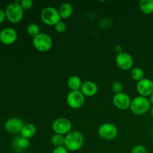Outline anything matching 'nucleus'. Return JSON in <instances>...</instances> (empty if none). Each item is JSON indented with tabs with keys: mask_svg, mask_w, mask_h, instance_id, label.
<instances>
[{
	"mask_svg": "<svg viewBox=\"0 0 153 153\" xmlns=\"http://www.w3.org/2000/svg\"><path fill=\"white\" fill-rule=\"evenodd\" d=\"M85 143L83 134L79 131H71L65 136L64 146L70 152L79 150Z\"/></svg>",
	"mask_w": 153,
	"mask_h": 153,
	"instance_id": "obj_1",
	"label": "nucleus"
},
{
	"mask_svg": "<svg viewBox=\"0 0 153 153\" xmlns=\"http://www.w3.org/2000/svg\"><path fill=\"white\" fill-rule=\"evenodd\" d=\"M151 103L147 97L138 96L131 100L129 109L132 114L137 116L143 115L150 109Z\"/></svg>",
	"mask_w": 153,
	"mask_h": 153,
	"instance_id": "obj_2",
	"label": "nucleus"
},
{
	"mask_svg": "<svg viewBox=\"0 0 153 153\" xmlns=\"http://www.w3.org/2000/svg\"><path fill=\"white\" fill-rule=\"evenodd\" d=\"M6 19L12 23L20 22L24 16V10L19 4V2H12L5 8Z\"/></svg>",
	"mask_w": 153,
	"mask_h": 153,
	"instance_id": "obj_3",
	"label": "nucleus"
},
{
	"mask_svg": "<svg viewBox=\"0 0 153 153\" xmlns=\"http://www.w3.org/2000/svg\"><path fill=\"white\" fill-rule=\"evenodd\" d=\"M32 43L36 50L40 52H46L52 49L53 41L49 34L40 33L38 35L33 37Z\"/></svg>",
	"mask_w": 153,
	"mask_h": 153,
	"instance_id": "obj_4",
	"label": "nucleus"
},
{
	"mask_svg": "<svg viewBox=\"0 0 153 153\" xmlns=\"http://www.w3.org/2000/svg\"><path fill=\"white\" fill-rule=\"evenodd\" d=\"M40 19L46 25L55 26L58 22L61 21V18L58 13V9L49 6L42 10L40 13Z\"/></svg>",
	"mask_w": 153,
	"mask_h": 153,
	"instance_id": "obj_5",
	"label": "nucleus"
},
{
	"mask_svg": "<svg viewBox=\"0 0 153 153\" xmlns=\"http://www.w3.org/2000/svg\"><path fill=\"white\" fill-rule=\"evenodd\" d=\"M118 134L117 127L111 123H105L98 128V134L102 139L105 140H114Z\"/></svg>",
	"mask_w": 153,
	"mask_h": 153,
	"instance_id": "obj_6",
	"label": "nucleus"
},
{
	"mask_svg": "<svg viewBox=\"0 0 153 153\" xmlns=\"http://www.w3.org/2000/svg\"><path fill=\"white\" fill-rule=\"evenodd\" d=\"M52 128L55 134L66 136L71 131L72 123L67 118H58L52 123Z\"/></svg>",
	"mask_w": 153,
	"mask_h": 153,
	"instance_id": "obj_7",
	"label": "nucleus"
},
{
	"mask_svg": "<svg viewBox=\"0 0 153 153\" xmlns=\"http://www.w3.org/2000/svg\"><path fill=\"white\" fill-rule=\"evenodd\" d=\"M85 97L80 91H70L67 96V102L70 108L78 109L82 107Z\"/></svg>",
	"mask_w": 153,
	"mask_h": 153,
	"instance_id": "obj_8",
	"label": "nucleus"
},
{
	"mask_svg": "<svg viewBox=\"0 0 153 153\" xmlns=\"http://www.w3.org/2000/svg\"><path fill=\"white\" fill-rule=\"evenodd\" d=\"M116 64L120 70H129L133 68L134 60L131 55L128 52H122L118 53L115 58Z\"/></svg>",
	"mask_w": 153,
	"mask_h": 153,
	"instance_id": "obj_9",
	"label": "nucleus"
},
{
	"mask_svg": "<svg viewBox=\"0 0 153 153\" xmlns=\"http://www.w3.org/2000/svg\"><path fill=\"white\" fill-rule=\"evenodd\" d=\"M25 123L22 119L18 117H12L6 121L4 123V128L7 132L10 134H18L20 133Z\"/></svg>",
	"mask_w": 153,
	"mask_h": 153,
	"instance_id": "obj_10",
	"label": "nucleus"
},
{
	"mask_svg": "<svg viewBox=\"0 0 153 153\" xmlns=\"http://www.w3.org/2000/svg\"><path fill=\"white\" fill-rule=\"evenodd\" d=\"M131 99L125 93L117 94L113 97V104L120 110H127L131 105Z\"/></svg>",
	"mask_w": 153,
	"mask_h": 153,
	"instance_id": "obj_11",
	"label": "nucleus"
},
{
	"mask_svg": "<svg viewBox=\"0 0 153 153\" xmlns=\"http://www.w3.org/2000/svg\"><path fill=\"white\" fill-rule=\"evenodd\" d=\"M137 93L142 97H150L153 93V82L149 79L144 78L141 81L138 82L136 85Z\"/></svg>",
	"mask_w": 153,
	"mask_h": 153,
	"instance_id": "obj_12",
	"label": "nucleus"
},
{
	"mask_svg": "<svg viewBox=\"0 0 153 153\" xmlns=\"http://www.w3.org/2000/svg\"><path fill=\"white\" fill-rule=\"evenodd\" d=\"M17 39V33L13 28H4L1 30L0 34V41L4 45H11L15 43Z\"/></svg>",
	"mask_w": 153,
	"mask_h": 153,
	"instance_id": "obj_13",
	"label": "nucleus"
},
{
	"mask_svg": "<svg viewBox=\"0 0 153 153\" xmlns=\"http://www.w3.org/2000/svg\"><path fill=\"white\" fill-rule=\"evenodd\" d=\"M98 89V86L95 82L92 81H87L82 83L80 91L85 97H92L97 94Z\"/></svg>",
	"mask_w": 153,
	"mask_h": 153,
	"instance_id": "obj_14",
	"label": "nucleus"
},
{
	"mask_svg": "<svg viewBox=\"0 0 153 153\" xmlns=\"http://www.w3.org/2000/svg\"><path fill=\"white\" fill-rule=\"evenodd\" d=\"M12 146L16 150L22 151L28 149L30 146V141L28 139L22 137L21 136L16 137L12 141Z\"/></svg>",
	"mask_w": 153,
	"mask_h": 153,
	"instance_id": "obj_15",
	"label": "nucleus"
},
{
	"mask_svg": "<svg viewBox=\"0 0 153 153\" xmlns=\"http://www.w3.org/2000/svg\"><path fill=\"white\" fill-rule=\"evenodd\" d=\"M58 10L61 19H67L73 14V8L71 4L68 2H64L59 6Z\"/></svg>",
	"mask_w": 153,
	"mask_h": 153,
	"instance_id": "obj_16",
	"label": "nucleus"
},
{
	"mask_svg": "<svg viewBox=\"0 0 153 153\" xmlns=\"http://www.w3.org/2000/svg\"><path fill=\"white\" fill-rule=\"evenodd\" d=\"M37 131V128H36L35 126L32 123H26L24 125L23 128H22L20 131V136L25 138L28 139L34 137Z\"/></svg>",
	"mask_w": 153,
	"mask_h": 153,
	"instance_id": "obj_17",
	"label": "nucleus"
},
{
	"mask_svg": "<svg viewBox=\"0 0 153 153\" xmlns=\"http://www.w3.org/2000/svg\"><path fill=\"white\" fill-rule=\"evenodd\" d=\"M82 85V79L78 76H70L67 80V86L70 91H80Z\"/></svg>",
	"mask_w": 153,
	"mask_h": 153,
	"instance_id": "obj_18",
	"label": "nucleus"
},
{
	"mask_svg": "<svg viewBox=\"0 0 153 153\" xmlns=\"http://www.w3.org/2000/svg\"><path fill=\"white\" fill-rule=\"evenodd\" d=\"M139 7L143 13L149 15L153 13V0H140Z\"/></svg>",
	"mask_w": 153,
	"mask_h": 153,
	"instance_id": "obj_19",
	"label": "nucleus"
},
{
	"mask_svg": "<svg viewBox=\"0 0 153 153\" xmlns=\"http://www.w3.org/2000/svg\"><path fill=\"white\" fill-rule=\"evenodd\" d=\"M130 76L133 80L138 82L144 79V72L140 67H133L130 72Z\"/></svg>",
	"mask_w": 153,
	"mask_h": 153,
	"instance_id": "obj_20",
	"label": "nucleus"
},
{
	"mask_svg": "<svg viewBox=\"0 0 153 153\" xmlns=\"http://www.w3.org/2000/svg\"><path fill=\"white\" fill-rule=\"evenodd\" d=\"M64 140H65V136L55 134L51 137V143L55 147L62 146H64Z\"/></svg>",
	"mask_w": 153,
	"mask_h": 153,
	"instance_id": "obj_21",
	"label": "nucleus"
},
{
	"mask_svg": "<svg viewBox=\"0 0 153 153\" xmlns=\"http://www.w3.org/2000/svg\"><path fill=\"white\" fill-rule=\"evenodd\" d=\"M27 33L32 37H36L40 34V27L36 23H31L27 26Z\"/></svg>",
	"mask_w": 153,
	"mask_h": 153,
	"instance_id": "obj_22",
	"label": "nucleus"
},
{
	"mask_svg": "<svg viewBox=\"0 0 153 153\" xmlns=\"http://www.w3.org/2000/svg\"><path fill=\"white\" fill-rule=\"evenodd\" d=\"M111 90L115 94H120V93L123 92V84L121 83L120 82L116 81V82L112 83Z\"/></svg>",
	"mask_w": 153,
	"mask_h": 153,
	"instance_id": "obj_23",
	"label": "nucleus"
},
{
	"mask_svg": "<svg viewBox=\"0 0 153 153\" xmlns=\"http://www.w3.org/2000/svg\"><path fill=\"white\" fill-rule=\"evenodd\" d=\"M19 4L22 7V8L24 10H28L31 8L34 4V1L32 0H22L19 1Z\"/></svg>",
	"mask_w": 153,
	"mask_h": 153,
	"instance_id": "obj_24",
	"label": "nucleus"
},
{
	"mask_svg": "<svg viewBox=\"0 0 153 153\" xmlns=\"http://www.w3.org/2000/svg\"><path fill=\"white\" fill-rule=\"evenodd\" d=\"M55 29L58 33H64L67 30V25L61 20L55 25Z\"/></svg>",
	"mask_w": 153,
	"mask_h": 153,
	"instance_id": "obj_25",
	"label": "nucleus"
},
{
	"mask_svg": "<svg viewBox=\"0 0 153 153\" xmlns=\"http://www.w3.org/2000/svg\"><path fill=\"white\" fill-rule=\"evenodd\" d=\"M131 153H147V149L143 145L138 144L132 148Z\"/></svg>",
	"mask_w": 153,
	"mask_h": 153,
	"instance_id": "obj_26",
	"label": "nucleus"
},
{
	"mask_svg": "<svg viewBox=\"0 0 153 153\" xmlns=\"http://www.w3.org/2000/svg\"><path fill=\"white\" fill-rule=\"evenodd\" d=\"M69 151L67 150V148L64 146H58V147H55V149L52 150V153H68Z\"/></svg>",
	"mask_w": 153,
	"mask_h": 153,
	"instance_id": "obj_27",
	"label": "nucleus"
},
{
	"mask_svg": "<svg viewBox=\"0 0 153 153\" xmlns=\"http://www.w3.org/2000/svg\"><path fill=\"white\" fill-rule=\"evenodd\" d=\"M5 19H6L5 11H4V10H2V9L0 8V24L2 23Z\"/></svg>",
	"mask_w": 153,
	"mask_h": 153,
	"instance_id": "obj_28",
	"label": "nucleus"
},
{
	"mask_svg": "<svg viewBox=\"0 0 153 153\" xmlns=\"http://www.w3.org/2000/svg\"><path fill=\"white\" fill-rule=\"evenodd\" d=\"M149 102H150L151 105H153V93L150 95V97H149Z\"/></svg>",
	"mask_w": 153,
	"mask_h": 153,
	"instance_id": "obj_29",
	"label": "nucleus"
},
{
	"mask_svg": "<svg viewBox=\"0 0 153 153\" xmlns=\"http://www.w3.org/2000/svg\"><path fill=\"white\" fill-rule=\"evenodd\" d=\"M151 114H152V116L153 117V105L152 107L151 108Z\"/></svg>",
	"mask_w": 153,
	"mask_h": 153,
	"instance_id": "obj_30",
	"label": "nucleus"
},
{
	"mask_svg": "<svg viewBox=\"0 0 153 153\" xmlns=\"http://www.w3.org/2000/svg\"><path fill=\"white\" fill-rule=\"evenodd\" d=\"M1 28H0V34H1Z\"/></svg>",
	"mask_w": 153,
	"mask_h": 153,
	"instance_id": "obj_31",
	"label": "nucleus"
}]
</instances>
